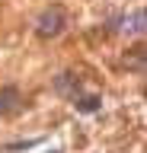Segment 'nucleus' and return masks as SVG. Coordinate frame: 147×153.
<instances>
[{
	"instance_id": "obj_1",
	"label": "nucleus",
	"mask_w": 147,
	"mask_h": 153,
	"mask_svg": "<svg viewBox=\"0 0 147 153\" xmlns=\"http://www.w3.org/2000/svg\"><path fill=\"white\" fill-rule=\"evenodd\" d=\"M64 26H67V13H64L61 3H54V7L42 10L39 22H35V35H39L42 42H48V38H58L61 32H64Z\"/></svg>"
},
{
	"instance_id": "obj_2",
	"label": "nucleus",
	"mask_w": 147,
	"mask_h": 153,
	"mask_svg": "<svg viewBox=\"0 0 147 153\" xmlns=\"http://www.w3.org/2000/svg\"><path fill=\"white\" fill-rule=\"evenodd\" d=\"M0 112H19V89L16 86H7V89H0Z\"/></svg>"
},
{
	"instance_id": "obj_3",
	"label": "nucleus",
	"mask_w": 147,
	"mask_h": 153,
	"mask_svg": "<svg viewBox=\"0 0 147 153\" xmlns=\"http://www.w3.org/2000/svg\"><path fill=\"white\" fill-rule=\"evenodd\" d=\"M125 32L128 35H141L144 32V10H134L131 19H125Z\"/></svg>"
}]
</instances>
